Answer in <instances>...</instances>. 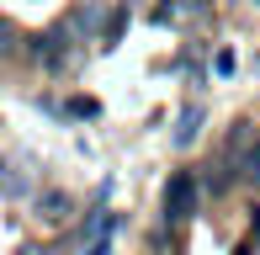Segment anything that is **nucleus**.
Returning a JSON list of instances; mask_svg holds the SVG:
<instances>
[{"mask_svg": "<svg viewBox=\"0 0 260 255\" xmlns=\"http://www.w3.org/2000/svg\"><path fill=\"white\" fill-rule=\"evenodd\" d=\"M197 207H202V181H197V170H175L170 186H165V224L170 229L191 224Z\"/></svg>", "mask_w": 260, "mask_h": 255, "instance_id": "obj_1", "label": "nucleus"}, {"mask_svg": "<svg viewBox=\"0 0 260 255\" xmlns=\"http://www.w3.org/2000/svg\"><path fill=\"white\" fill-rule=\"evenodd\" d=\"M207 16H212V0H165L154 11L159 27H202Z\"/></svg>", "mask_w": 260, "mask_h": 255, "instance_id": "obj_2", "label": "nucleus"}, {"mask_svg": "<svg viewBox=\"0 0 260 255\" xmlns=\"http://www.w3.org/2000/svg\"><path fill=\"white\" fill-rule=\"evenodd\" d=\"M122 218L112 213V207H96V213L85 218V255H112V234Z\"/></svg>", "mask_w": 260, "mask_h": 255, "instance_id": "obj_3", "label": "nucleus"}, {"mask_svg": "<svg viewBox=\"0 0 260 255\" xmlns=\"http://www.w3.org/2000/svg\"><path fill=\"white\" fill-rule=\"evenodd\" d=\"M202 122H207V107H202V101H191V107H186L181 117H175V133H170V144H175V149H191L197 138H202Z\"/></svg>", "mask_w": 260, "mask_h": 255, "instance_id": "obj_4", "label": "nucleus"}, {"mask_svg": "<svg viewBox=\"0 0 260 255\" xmlns=\"http://www.w3.org/2000/svg\"><path fill=\"white\" fill-rule=\"evenodd\" d=\"M69 207H75V202H69L64 192H43V197H38V213L48 218V224H64V218H69Z\"/></svg>", "mask_w": 260, "mask_h": 255, "instance_id": "obj_5", "label": "nucleus"}, {"mask_svg": "<svg viewBox=\"0 0 260 255\" xmlns=\"http://www.w3.org/2000/svg\"><path fill=\"white\" fill-rule=\"evenodd\" d=\"M122 27H127V11H122V6H117V11H112V16H106V27H101V48H112V43H117V38H122Z\"/></svg>", "mask_w": 260, "mask_h": 255, "instance_id": "obj_6", "label": "nucleus"}, {"mask_svg": "<svg viewBox=\"0 0 260 255\" xmlns=\"http://www.w3.org/2000/svg\"><path fill=\"white\" fill-rule=\"evenodd\" d=\"M239 176H244V181H250V186L260 192V144L250 149V154H244V165H239Z\"/></svg>", "mask_w": 260, "mask_h": 255, "instance_id": "obj_7", "label": "nucleus"}, {"mask_svg": "<svg viewBox=\"0 0 260 255\" xmlns=\"http://www.w3.org/2000/svg\"><path fill=\"white\" fill-rule=\"evenodd\" d=\"M64 112H69V117H96L101 107H96V101H90V96H75V101H69Z\"/></svg>", "mask_w": 260, "mask_h": 255, "instance_id": "obj_8", "label": "nucleus"}, {"mask_svg": "<svg viewBox=\"0 0 260 255\" xmlns=\"http://www.w3.org/2000/svg\"><path fill=\"white\" fill-rule=\"evenodd\" d=\"M0 53H16V27L0 16Z\"/></svg>", "mask_w": 260, "mask_h": 255, "instance_id": "obj_9", "label": "nucleus"}, {"mask_svg": "<svg viewBox=\"0 0 260 255\" xmlns=\"http://www.w3.org/2000/svg\"><path fill=\"white\" fill-rule=\"evenodd\" d=\"M212 69H218V75H234V53H229V48H218V59H212Z\"/></svg>", "mask_w": 260, "mask_h": 255, "instance_id": "obj_10", "label": "nucleus"}]
</instances>
